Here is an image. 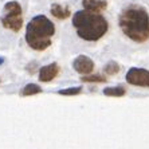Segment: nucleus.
I'll list each match as a JSON object with an SVG mask.
<instances>
[{
	"label": "nucleus",
	"instance_id": "obj_12",
	"mask_svg": "<svg viewBox=\"0 0 149 149\" xmlns=\"http://www.w3.org/2000/svg\"><path fill=\"white\" fill-rule=\"evenodd\" d=\"M104 71L108 75H116V74L120 71V66H118L116 62H109L106 66L104 67Z\"/></svg>",
	"mask_w": 149,
	"mask_h": 149
},
{
	"label": "nucleus",
	"instance_id": "obj_6",
	"mask_svg": "<svg viewBox=\"0 0 149 149\" xmlns=\"http://www.w3.org/2000/svg\"><path fill=\"white\" fill-rule=\"evenodd\" d=\"M73 67L77 73L82 74V75H87L94 70V63L89 56L86 55H79L78 58H75V61L73 62Z\"/></svg>",
	"mask_w": 149,
	"mask_h": 149
},
{
	"label": "nucleus",
	"instance_id": "obj_15",
	"mask_svg": "<svg viewBox=\"0 0 149 149\" xmlns=\"http://www.w3.org/2000/svg\"><path fill=\"white\" fill-rule=\"evenodd\" d=\"M3 62H4V59H3V58H0V65H1Z\"/></svg>",
	"mask_w": 149,
	"mask_h": 149
},
{
	"label": "nucleus",
	"instance_id": "obj_9",
	"mask_svg": "<svg viewBox=\"0 0 149 149\" xmlns=\"http://www.w3.org/2000/svg\"><path fill=\"white\" fill-rule=\"evenodd\" d=\"M50 12H51V15H54L56 19H67V17L71 15L69 7H66V6H62V4H58V3H54V4H52Z\"/></svg>",
	"mask_w": 149,
	"mask_h": 149
},
{
	"label": "nucleus",
	"instance_id": "obj_10",
	"mask_svg": "<svg viewBox=\"0 0 149 149\" xmlns=\"http://www.w3.org/2000/svg\"><path fill=\"white\" fill-rule=\"evenodd\" d=\"M125 93H126V90L122 86L108 87V89L104 90V94L105 95H109V97H122V95H125Z\"/></svg>",
	"mask_w": 149,
	"mask_h": 149
},
{
	"label": "nucleus",
	"instance_id": "obj_13",
	"mask_svg": "<svg viewBox=\"0 0 149 149\" xmlns=\"http://www.w3.org/2000/svg\"><path fill=\"white\" fill-rule=\"evenodd\" d=\"M82 81L83 82H105L106 78L101 75H93V77H87V75H83L82 77Z\"/></svg>",
	"mask_w": 149,
	"mask_h": 149
},
{
	"label": "nucleus",
	"instance_id": "obj_8",
	"mask_svg": "<svg viewBox=\"0 0 149 149\" xmlns=\"http://www.w3.org/2000/svg\"><path fill=\"white\" fill-rule=\"evenodd\" d=\"M82 4L86 10L95 11V12H102L108 8L106 0H82Z\"/></svg>",
	"mask_w": 149,
	"mask_h": 149
},
{
	"label": "nucleus",
	"instance_id": "obj_5",
	"mask_svg": "<svg viewBox=\"0 0 149 149\" xmlns=\"http://www.w3.org/2000/svg\"><path fill=\"white\" fill-rule=\"evenodd\" d=\"M126 81L134 86L149 87V71L145 69H137L133 67L126 73Z\"/></svg>",
	"mask_w": 149,
	"mask_h": 149
},
{
	"label": "nucleus",
	"instance_id": "obj_11",
	"mask_svg": "<svg viewBox=\"0 0 149 149\" xmlns=\"http://www.w3.org/2000/svg\"><path fill=\"white\" fill-rule=\"evenodd\" d=\"M42 91V89L38 86V85H35V83H30L27 86L22 90V95L23 97H28V95H34V94H39Z\"/></svg>",
	"mask_w": 149,
	"mask_h": 149
},
{
	"label": "nucleus",
	"instance_id": "obj_3",
	"mask_svg": "<svg viewBox=\"0 0 149 149\" xmlns=\"http://www.w3.org/2000/svg\"><path fill=\"white\" fill-rule=\"evenodd\" d=\"M55 26L45 15H38L28 22L26 28V42L35 51H45L51 46Z\"/></svg>",
	"mask_w": 149,
	"mask_h": 149
},
{
	"label": "nucleus",
	"instance_id": "obj_7",
	"mask_svg": "<svg viewBox=\"0 0 149 149\" xmlns=\"http://www.w3.org/2000/svg\"><path fill=\"white\" fill-rule=\"evenodd\" d=\"M59 74V66L56 63H50L47 66H43L39 71V81L42 82H50Z\"/></svg>",
	"mask_w": 149,
	"mask_h": 149
},
{
	"label": "nucleus",
	"instance_id": "obj_1",
	"mask_svg": "<svg viewBox=\"0 0 149 149\" xmlns=\"http://www.w3.org/2000/svg\"><path fill=\"white\" fill-rule=\"evenodd\" d=\"M118 24L121 31L136 43H145L149 39V15L139 4H130L120 14Z\"/></svg>",
	"mask_w": 149,
	"mask_h": 149
},
{
	"label": "nucleus",
	"instance_id": "obj_2",
	"mask_svg": "<svg viewBox=\"0 0 149 149\" xmlns=\"http://www.w3.org/2000/svg\"><path fill=\"white\" fill-rule=\"evenodd\" d=\"M73 26L81 39L87 42H97L109 30V23L101 12L90 10L77 11L73 15Z\"/></svg>",
	"mask_w": 149,
	"mask_h": 149
},
{
	"label": "nucleus",
	"instance_id": "obj_14",
	"mask_svg": "<svg viewBox=\"0 0 149 149\" xmlns=\"http://www.w3.org/2000/svg\"><path fill=\"white\" fill-rule=\"evenodd\" d=\"M82 87H70V89H65V90H61L59 94H63V95H75V94H79Z\"/></svg>",
	"mask_w": 149,
	"mask_h": 149
},
{
	"label": "nucleus",
	"instance_id": "obj_4",
	"mask_svg": "<svg viewBox=\"0 0 149 149\" xmlns=\"http://www.w3.org/2000/svg\"><path fill=\"white\" fill-rule=\"evenodd\" d=\"M1 24L14 32L20 31V28L23 27V15H22L20 4L17 1H8L4 6Z\"/></svg>",
	"mask_w": 149,
	"mask_h": 149
}]
</instances>
